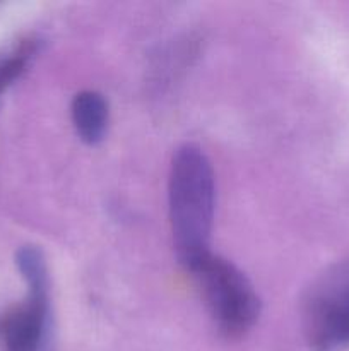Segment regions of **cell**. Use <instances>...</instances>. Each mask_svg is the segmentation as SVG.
Masks as SVG:
<instances>
[{
    "mask_svg": "<svg viewBox=\"0 0 349 351\" xmlns=\"http://www.w3.org/2000/svg\"><path fill=\"white\" fill-rule=\"evenodd\" d=\"M170 225L177 259L192 271L211 254L216 208L214 168L195 144H183L173 154L168 178Z\"/></svg>",
    "mask_w": 349,
    "mask_h": 351,
    "instance_id": "1",
    "label": "cell"
},
{
    "mask_svg": "<svg viewBox=\"0 0 349 351\" xmlns=\"http://www.w3.org/2000/svg\"><path fill=\"white\" fill-rule=\"evenodd\" d=\"M190 273L222 338L238 339L255 326L260 315V298L235 264L209 254Z\"/></svg>",
    "mask_w": 349,
    "mask_h": 351,
    "instance_id": "2",
    "label": "cell"
},
{
    "mask_svg": "<svg viewBox=\"0 0 349 351\" xmlns=\"http://www.w3.org/2000/svg\"><path fill=\"white\" fill-rule=\"evenodd\" d=\"M26 285V302L9 308L0 317L2 351H43L50 339V274L31 278Z\"/></svg>",
    "mask_w": 349,
    "mask_h": 351,
    "instance_id": "3",
    "label": "cell"
},
{
    "mask_svg": "<svg viewBox=\"0 0 349 351\" xmlns=\"http://www.w3.org/2000/svg\"><path fill=\"white\" fill-rule=\"evenodd\" d=\"M307 336L313 351L349 346V274L327 281L307 307Z\"/></svg>",
    "mask_w": 349,
    "mask_h": 351,
    "instance_id": "4",
    "label": "cell"
},
{
    "mask_svg": "<svg viewBox=\"0 0 349 351\" xmlns=\"http://www.w3.org/2000/svg\"><path fill=\"white\" fill-rule=\"evenodd\" d=\"M72 122L82 143L96 146L108 130L109 106L105 96L92 89L77 93L72 99Z\"/></svg>",
    "mask_w": 349,
    "mask_h": 351,
    "instance_id": "5",
    "label": "cell"
}]
</instances>
